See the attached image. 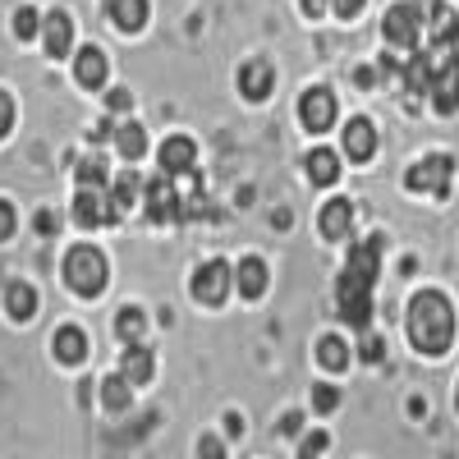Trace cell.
<instances>
[{"mask_svg": "<svg viewBox=\"0 0 459 459\" xmlns=\"http://www.w3.org/2000/svg\"><path fill=\"white\" fill-rule=\"evenodd\" d=\"M455 404H459V395H455Z\"/></svg>", "mask_w": 459, "mask_h": 459, "instance_id": "45", "label": "cell"}, {"mask_svg": "<svg viewBox=\"0 0 459 459\" xmlns=\"http://www.w3.org/2000/svg\"><path fill=\"white\" fill-rule=\"evenodd\" d=\"M326 446H331L326 432H308V437H303V446H299V459H322Z\"/></svg>", "mask_w": 459, "mask_h": 459, "instance_id": "30", "label": "cell"}, {"mask_svg": "<svg viewBox=\"0 0 459 459\" xmlns=\"http://www.w3.org/2000/svg\"><path fill=\"white\" fill-rule=\"evenodd\" d=\"M299 120L308 134H326L335 125V92L331 88H308L299 97Z\"/></svg>", "mask_w": 459, "mask_h": 459, "instance_id": "5", "label": "cell"}, {"mask_svg": "<svg viewBox=\"0 0 459 459\" xmlns=\"http://www.w3.org/2000/svg\"><path fill=\"white\" fill-rule=\"evenodd\" d=\"M74 221L83 230H97L106 221V203H101V188H79V198H74Z\"/></svg>", "mask_w": 459, "mask_h": 459, "instance_id": "19", "label": "cell"}, {"mask_svg": "<svg viewBox=\"0 0 459 459\" xmlns=\"http://www.w3.org/2000/svg\"><path fill=\"white\" fill-rule=\"evenodd\" d=\"M225 432H230V437H239V432H244V423H239V413H230V418H225Z\"/></svg>", "mask_w": 459, "mask_h": 459, "instance_id": "42", "label": "cell"}, {"mask_svg": "<svg viewBox=\"0 0 459 459\" xmlns=\"http://www.w3.org/2000/svg\"><path fill=\"white\" fill-rule=\"evenodd\" d=\"M344 157H350V161H372L377 157V129L363 120V115H359V120H350V125H344Z\"/></svg>", "mask_w": 459, "mask_h": 459, "instance_id": "13", "label": "cell"}, {"mask_svg": "<svg viewBox=\"0 0 459 459\" xmlns=\"http://www.w3.org/2000/svg\"><path fill=\"white\" fill-rule=\"evenodd\" d=\"M299 423H303L299 413H285V423H281V432H290V437H294V432H299Z\"/></svg>", "mask_w": 459, "mask_h": 459, "instance_id": "41", "label": "cell"}, {"mask_svg": "<svg viewBox=\"0 0 459 459\" xmlns=\"http://www.w3.org/2000/svg\"><path fill=\"white\" fill-rule=\"evenodd\" d=\"M450 179H455V161L446 157V152H432V157H423L413 170H409V188L413 194H437V198H446L450 194Z\"/></svg>", "mask_w": 459, "mask_h": 459, "instance_id": "4", "label": "cell"}, {"mask_svg": "<svg viewBox=\"0 0 459 459\" xmlns=\"http://www.w3.org/2000/svg\"><path fill=\"white\" fill-rule=\"evenodd\" d=\"M37 28H42V19H37V10H28V5H23V10L14 14V32H19L23 42H28V37H37Z\"/></svg>", "mask_w": 459, "mask_h": 459, "instance_id": "31", "label": "cell"}, {"mask_svg": "<svg viewBox=\"0 0 459 459\" xmlns=\"http://www.w3.org/2000/svg\"><path fill=\"white\" fill-rule=\"evenodd\" d=\"M404 83H409V97H423V92H432V83H437L432 56H423V51H418V56L404 65Z\"/></svg>", "mask_w": 459, "mask_h": 459, "instance_id": "20", "label": "cell"}, {"mask_svg": "<svg viewBox=\"0 0 459 459\" xmlns=\"http://www.w3.org/2000/svg\"><path fill=\"white\" fill-rule=\"evenodd\" d=\"M331 5H335V14H340V19H359L368 0H331Z\"/></svg>", "mask_w": 459, "mask_h": 459, "instance_id": "36", "label": "cell"}, {"mask_svg": "<svg viewBox=\"0 0 459 459\" xmlns=\"http://www.w3.org/2000/svg\"><path fill=\"white\" fill-rule=\"evenodd\" d=\"M101 404H106V409H115V413L129 409V377H125V372L101 381Z\"/></svg>", "mask_w": 459, "mask_h": 459, "instance_id": "26", "label": "cell"}, {"mask_svg": "<svg viewBox=\"0 0 459 459\" xmlns=\"http://www.w3.org/2000/svg\"><path fill=\"white\" fill-rule=\"evenodd\" d=\"M157 157H161V175L166 179H179V175H194L198 170V147H194V138H184V134L179 138H166Z\"/></svg>", "mask_w": 459, "mask_h": 459, "instance_id": "7", "label": "cell"}, {"mask_svg": "<svg viewBox=\"0 0 459 459\" xmlns=\"http://www.w3.org/2000/svg\"><path fill=\"white\" fill-rule=\"evenodd\" d=\"M115 152H120L125 161H138L143 152H147V134H143V125H120V129H115Z\"/></svg>", "mask_w": 459, "mask_h": 459, "instance_id": "25", "label": "cell"}, {"mask_svg": "<svg viewBox=\"0 0 459 459\" xmlns=\"http://www.w3.org/2000/svg\"><path fill=\"white\" fill-rule=\"evenodd\" d=\"M266 281H272V276H266V262H262V257H244V262H239L235 285H239L244 299H262V294H266Z\"/></svg>", "mask_w": 459, "mask_h": 459, "instance_id": "18", "label": "cell"}, {"mask_svg": "<svg viewBox=\"0 0 459 459\" xmlns=\"http://www.w3.org/2000/svg\"><path fill=\"white\" fill-rule=\"evenodd\" d=\"M198 455H203V459H225V446H221L216 437H203V441H198Z\"/></svg>", "mask_w": 459, "mask_h": 459, "instance_id": "38", "label": "cell"}, {"mask_svg": "<svg viewBox=\"0 0 459 459\" xmlns=\"http://www.w3.org/2000/svg\"><path fill=\"white\" fill-rule=\"evenodd\" d=\"M152 368H157V363H152V350H143V344H129V350H125V363H120V372L129 377V386H147V381H152Z\"/></svg>", "mask_w": 459, "mask_h": 459, "instance_id": "21", "label": "cell"}, {"mask_svg": "<svg viewBox=\"0 0 459 459\" xmlns=\"http://www.w3.org/2000/svg\"><path fill=\"white\" fill-rule=\"evenodd\" d=\"M317 225H322L326 239H350V230H354V203H350V198L326 203L322 216H317Z\"/></svg>", "mask_w": 459, "mask_h": 459, "instance_id": "14", "label": "cell"}, {"mask_svg": "<svg viewBox=\"0 0 459 459\" xmlns=\"http://www.w3.org/2000/svg\"><path fill=\"white\" fill-rule=\"evenodd\" d=\"M143 331H147V317L138 308H120V317H115V335H120L125 344H138Z\"/></svg>", "mask_w": 459, "mask_h": 459, "instance_id": "28", "label": "cell"}, {"mask_svg": "<svg viewBox=\"0 0 459 459\" xmlns=\"http://www.w3.org/2000/svg\"><path fill=\"white\" fill-rule=\"evenodd\" d=\"M317 359H322V368H326V372H340L344 363H350V350H344V340H340V335H322Z\"/></svg>", "mask_w": 459, "mask_h": 459, "instance_id": "27", "label": "cell"}, {"mask_svg": "<svg viewBox=\"0 0 459 459\" xmlns=\"http://www.w3.org/2000/svg\"><path fill=\"white\" fill-rule=\"evenodd\" d=\"M74 79H79L88 92L106 88V56H101V47H83L79 51V60H74Z\"/></svg>", "mask_w": 459, "mask_h": 459, "instance_id": "15", "label": "cell"}, {"mask_svg": "<svg viewBox=\"0 0 459 459\" xmlns=\"http://www.w3.org/2000/svg\"><path fill=\"white\" fill-rule=\"evenodd\" d=\"M308 175H313V184H335L340 179V157H335L331 147L308 152Z\"/></svg>", "mask_w": 459, "mask_h": 459, "instance_id": "24", "label": "cell"}, {"mask_svg": "<svg viewBox=\"0 0 459 459\" xmlns=\"http://www.w3.org/2000/svg\"><path fill=\"white\" fill-rule=\"evenodd\" d=\"M326 5H331V0H303V14H308V19H317Z\"/></svg>", "mask_w": 459, "mask_h": 459, "instance_id": "39", "label": "cell"}, {"mask_svg": "<svg viewBox=\"0 0 459 459\" xmlns=\"http://www.w3.org/2000/svg\"><path fill=\"white\" fill-rule=\"evenodd\" d=\"M106 5H110V0H106Z\"/></svg>", "mask_w": 459, "mask_h": 459, "instance_id": "46", "label": "cell"}, {"mask_svg": "<svg viewBox=\"0 0 459 459\" xmlns=\"http://www.w3.org/2000/svg\"><path fill=\"white\" fill-rule=\"evenodd\" d=\"M413 10H418V19H432V23L446 14V5H441V0H413Z\"/></svg>", "mask_w": 459, "mask_h": 459, "instance_id": "35", "label": "cell"}, {"mask_svg": "<svg viewBox=\"0 0 459 459\" xmlns=\"http://www.w3.org/2000/svg\"><path fill=\"white\" fill-rule=\"evenodd\" d=\"M335 404H340V391H335V386H317V391H313V409H317V413H331Z\"/></svg>", "mask_w": 459, "mask_h": 459, "instance_id": "32", "label": "cell"}, {"mask_svg": "<svg viewBox=\"0 0 459 459\" xmlns=\"http://www.w3.org/2000/svg\"><path fill=\"white\" fill-rule=\"evenodd\" d=\"M239 92L248 97V101H266L276 92V74H272V65L266 60H248L244 69H239Z\"/></svg>", "mask_w": 459, "mask_h": 459, "instance_id": "12", "label": "cell"}, {"mask_svg": "<svg viewBox=\"0 0 459 459\" xmlns=\"http://www.w3.org/2000/svg\"><path fill=\"white\" fill-rule=\"evenodd\" d=\"M10 129H14V101H10V92H0V138Z\"/></svg>", "mask_w": 459, "mask_h": 459, "instance_id": "34", "label": "cell"}, {"mask_svg": "<svg viewBox=\"0 0 459 459\" xmlns=\"http://www.w3.org/2000/svg\"><path fill=\"white\" fill-rule=\"evenodd\" d=\"M377 266H381V239H368L350 253V266L340 272L335 285V308L344 317V326L368 331L372 322V281H377Z\"/></svg>", "mask_w": 459, "mask_h": 459, "instance_id": "1", "label": "cell"}, {"mask_svg": "<svg viewBox=\"0 0 459 459\" xmlns=\"http://www.w3.org/2000/svg\"><path fill=\"white\" fill-rule=\"evenodd\" d=\"M147 14H152L147 0H110V19L120 23L125 32H138L147 23Z\"/></svg>", "mask_w": 459, "mask_h": 459, "instance_id": "23", "label": "cell"}, {"mask_svg": "<svg viewBox=\"0 0 459 459\" xmlns=\"http://www.w3.org/2000/svg\"><path fill=\"white\" fill-rule=\"evenodd\" d=\"M5 313H10L14 322H28V317L37 313V290H32V285H23V281L5 285Z\"/></svg>", "mask_w": 459, "mask_h": 459, "instance_id": "22", "label": "cell"}, {"mask_svg": "<svg viewBox=\"0 0 459 459\" xmlns=\"http://www.w3.org/2000/svg\"><path fill=\"white\" fill-rule=\"evenodd\" d=\"M143 203H147V216L157 221V225L184 216V207H179V198H175V188H170L166 175H161V179H152V184H143Z\"/></svg>", "mask_w": 459, "mask_h": 459, "instance_id": "9", "label": "cell"}, {"mask_svg": "<svg viewBox=\"0 0 459 459\" xmlns=\"http://www.w3.org/2000/svg\"><path fill=\"white\" fill-rule=\"evenodd\" d=\"M409 340H413V350L428 354V359H441L455 344V308H450L446 294L423 290V294L409 299Z\"/></svg>", "mask_w": 459, "mask_h": 459, "instance_id": "2", "label": "cell"}, {"mask_svg": "<svg viewBox=\"0 0 459 459\" xmlns=\"http://www.w3.org/2000/svg\"><path fill=\"white\" fill-rule=\"evenodd\" d=\"M110 106L115 110H129V92H110Z\"/></svg>", "mask_w": 459, "mask_h": 459, "instance_id": "44", "label": "cell"}, {"mask_svg": "<svg viewBox=\"0 0 459 459\" xmlns=\"http://www.w3.org/2000/svg\"><path fill=\"white\" fill-rule=\"evenodd\" d=\"M138 194H143V184H138V175H120L115 179V188H110V198H106V221H120L134 203H138Z\"/></svg>", "mask_w": 459, "mask_h": 459, "instance_id": "16", "label": "cell"}, {"mask_svg": "<svg viewBox=\"0 0 459 459\" xmlns=\"http://www.w3.org/2000/svg\"><path fill=\"white\" fill-rule=\"evenodd\" d=\"M432 106L441 115H455L459 110V47L446 56V65L437 69V83H432Z\"/></svg>", "mask_w": 459, "mask_h": 459, "instance_id": "10", "label": "cell"}, {"mask_svg": "<svg viewBox=\"0 0 459 459\" xmlns=\"http://www.w3.org/2000/svg\"><path fill=\"white\" fill-rule=\"evenodd\" d=\"M51 354H56L60 363H83V359H88V335H83L79 326H60L56 340H51Z\"/></svg>", "mask_w": 459, "mask_h": 459, "instance_id": "17", "label": "cell"}, {"mask_svg": "<svg viewBox=\"0 0 459 459\" xmlns=\"http://www.w3.org/2000/svg\"><path fill=\"white\" fill-rule=\"evenodd\" d=\"M106 184V157L101 152H88L79 161V188H101Z\"/></svg>", "mask_w": 459, "mask_h": 459, "instance_id": "29", "label": "cell"}, {"mask_svg": "<svg viewBox=\"0 0 459 459\" xmlns=\"http://www.w3.org/2000/svg\"><path fill=\"white\" fill-rule=\"evenodd\" d=\"M42 47H47L51 60H65V56L74 51V23H69L65 10H51V14L42 19Z\"/></svg>", "mask_w": 459, "mask_h": 459, "instance_id": "11", "label": "cell"}, {"mask_svg": "<svg viewBox=\"0 0 459 459\" xmlns=\"http://www.w3.org/2000/svg\"><path fill=\"white\" fill-rule=\"evenodd\" d=\"M106 281H110V266H106V257H101L92 244L69 248V257H65V285H69L74 294L92 299V294L106 290Z\"/></svg>", "mask_w": 459, "mask_h": 459, "instance_id": "3", "label": "cell"}, {"mask_svg": "<svg viewBox=\"0 0 459 459\" xmlns=\"http://www.w3.org/2000/svg\"><path fill=\"white\" fill-rule=\"evenodd\" d=\"M363 363H381V354H386V344H381V335H363Z\"/></svg>", "mask_w": 459, "mask_h": 459, "instance_id": "33", "label": "cell"}, {"mask_svg": "<svg viewBox=\"0 0 459 459\" xmlns=\"http://www.w3.org/2000/svg\"><path fill=\"white\" fill-rule=\"evenodd\" d=\"M14 221H19L14 207H10V203H0V239H10V235H14Z\"/></svg>", "mask_w": 459, "mask_h": 459, "instance_id": "37", "label": "cell"}, {"mask_svg": "<svg viewBox=\"0 0 459 459\" xmlns=\"http://www.w3.org/2000/svg\"><path fill=\"white\" fill-rule=\"evenodd\" d=\"M37 230H42V235H51V230H56V216L42 212V216H37Z\"/></svg>", "mask_w": 459, "mask_h": 459, "instance_id": "40", "label": "cell"}, {"mask_svg": "<svg viewBox=\"0 0 459 459\" xmlns=\"http://www.w3.org/2000/svg\"><path fill=\"white\" fill-rule=\"evenodd\" d=\"M381 32H386V42H391L395 51H413V47H418V10H413V5H391Z\"/></svg>", "mask_w": 459, "mask_h": 459, "instance_id": "8", "label": "cell"}, {"mask_svg": "<svg viewBox=\"0 0 459 459\" xmlns=\"http://www.w3.org/2000/svg\"><path fill=\"white\" fill-rule=\"evenodd\" d=\"M354 83H363V88H372V83H377V74H372V69H359V74H354Z\"/></svg>", "mask_w": 459, "mask_h": 459, "instance_id": "43", "label": "cell"}, {"mask_svg": "<svg viewBox=\"0 0 459 459\" xmlns=\"http://www.w3.org/2000/svg\"><path fill=\"white\" fill-rule=\"evenodd\" d=\"M230 281H235V276H230L225 262H203L194 272V299L207 303V308H221L225 294H230Z\"/></svg>", "mask_w": 459, "mask_h": 459, "instance_id": "6", "label": "cell"}]
</instances>
